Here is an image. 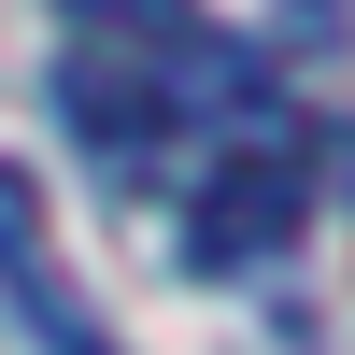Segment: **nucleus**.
I'll return each instance as SVG.
<instances>
[{
	"mask_svg": "<svg viewBox=\"0 0 355 355\" xmlns=\"http://www.w3.org/2000/svg\"><path fill=\"white\" fill-rule=\"evenodd\" d=\"M299 157L284 142H242V157H214L199 171V199H185V256L199 270H256V256H284L299 242Z\"/></svg>",
	"mask_w": 355,
	"mask_h": 355,
	"instance_id": "1",
	"label": "nucleus"
},
{
	"mask_svg": "<svg viewBox=\"0 0 355 355\" xmlns=\"http://www.w3.org/2000/svg\"><path fill=\"white\" fill-rule=\"evenodd\" d=\"M57 100H71V128L100 142V157H142V142H171V114H185L199 85H171V57H142V43H71Z\"/></svg>",
	"mask_w": 355,
	"mask_h": 355,
	"instance_id": "2",
	"label": "nucleus"
},
{
	"mask_svg": "<svg viewBox=\"0 0 355 355\" xmlns=\"http://www.w3.org/2000/svg\"><path fill=\"white\" fill-rule=\"evenodd\" d=\"M0 284L28 299V341H43V355H100V341H85V299L28 256V185H15V171H0Z\"/></svg>",
	"mask_w": 355,
	"mask_h": 355,
	"instance_id": "3",
	"label": "nucleus"
},
{
	"mask_svg": "<svg viewBox=\"0 0 355 355\" xmlns=\"http://www.w3.org/2000/svg\"><path fill=\"white\" fill-rule=\"evenodd\" d=\"M71 15V43H142V57H171L199 28V0H57Z\"/></svg>",
	"mask_w": 355,
	"mask_h": 355,
	"instance_id": "4",
	"label": "nucleus"
}]
</instances>
